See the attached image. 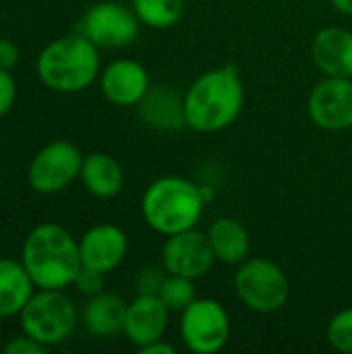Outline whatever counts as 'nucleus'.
<instances>
[{
    "label": "nucleus",
    "mask_w": 352,
    "mask_h": 354,
    "mask_svg": "<svg viewBox=\"0 0 352 354\" xmlns=\"http://www.w3.org/2000/svg\"><path fill=\"white\" fill-rule=\"evenodd\" d=\"M139 353L141 354H174L176 353V348H174L172 344L164 342V338H162V340H156V342H151V344H147V346L139 348Z\"/></svg>",
    "instance_id": "obj_29"
},
{
    "label": "nucleus",
    "mask_w": 352,
    "mask_h": 354,
    "mask_svg": "<svg viewBox=\"0 0 352 354\" xmlns=\"http://www.w3.org/2000/svg\"><path fill=\"white\" fill-rule=\"evenodd\" d=\"M168 307L158 295H139L129 303L122 334L137 348L162 340L168 330Z\"/></svg>",
    "instance_id": "obj_14"
},
{
    "label": "nucleus",
    "mask_w": 352,
    "mask_h": 354,
    "mask_svg": "<svg viewBox=\"0 0 352 354\" xmlns=\"http://www.w3.org/2000/svg\"><path fill=\"white\" fill-rule=\"evenodd\" d=\"M85 191L98 199H112L122 191L124 172L120 164L104 151H93L83 158L79 174Z\"/></svg>",
    "instance_id": "obj_18"
},
{
    "label": "nucleus",
    "mask_w": 352,
    "mask_h": 354,
    "mask_svg": "<svg viewBox=\"0 0 352 354\" xmlns=\"http://www.w3.org/2000/svg\"><path fill=\"white\" fill-rule=\"evenodd\" d=\"M35 292L23 261L0 257V319L19 315Z\"/></svg>",
    "instance_id": "obj_19"
},
{
    "label": "nucleus",
    "mask_w": 352,
    "mask_h": 354,
    "mask_svg": "<svg viewBox=\"0 0 352 354\" xmlns=\"http://www.w3.org/2000/svg\"><path fill=\"white\" fill-rule=\"evenodd\" d=\"M104 276L106 274H102V272H95V270H89V268H81V272L77 274L73 286L81 295L93 297V295L102 292V288H104Z\"/></svg>",
    "instance_id": "obj_25"
},
{
    "label": "nucleus",
    "mask_w": 352,
    "mask_h": 354,
    "mask_svg": "<svg viewBox=\"0 0 352 354\" xmlns=\"http://www.w3.org/2000/svg\"><path fill=\"white\" fill-rule=\"evenodd\" d=\"M39 81L58 93H79L100 77V48L81 33L50 41L35 60Z\"/></svg>",
    "instance_id": "obj_3"
},
{
    "label": "nucleus",
    "mask_w": 352,
    "mask_h": 354,
    "mask_svg": "<svg viewBox=\"0 0 352 354\" xmlns=\"http://www.w3.org/2000/svg\"><path fill=\"white\" fill-rule=\"evenodd\" d=\"M158 297L168 307V311H174V313H183L197 299L193 280L185 276H176V274L166 276Z\"/></svg>",
    "instance_id": "obj_22"
},
{
    "label": "nucleus",
    "mask_w": 352,
    "mask_h": 354,
    "mask_svg": "<svg viewBox=\"0 0 352 354\" xmlns=\"http://www.w3.org/2000/svg\"><path fill=\"white\" fill-rule=\"evenodd\" d=\"M137 106L141 118L158 131H176L187 124L185 95H180L174 87L168 85L149 87Z\"/></svg>",
    "instance_id": "obj_16"
},
{
    "label": "nucleus",
    "mask_w": 352,
    "mask_h": 354,
    "mask_svg": "<svg viewBox=\"0 0 352 354\" xmlns=\"http://www.w3.org/2000/svg\"><path fill=\"white\" fill-rule=\"evenodd\" d=\"M83 158L75 143L66 139L50 141L31 158L27 183L39 195H56L79 178Z\"/></svg>",
    "instance_id": "obj_7"
},
{
    "label": "nucleus",
    "mask_w": 352,
    "mask_h": 354,
    "mask_svg": "<svg viewBox=\"0 0 352 354\" xmlns=\"http://www.w3.org/2000/svg\"><path fill=\"white\" fill-rule=\"evenodd\" d=\"M21 261L35 288L64 290L81 272V253L75 236L54 222L35 226L21 249Z\"/></svg>",
    "instance_id": "obj_1"
},
{
    "label": "nucleus",
    "mask_w": 352,
    "mask_h": 354,
    "mask_svg": "<svg viewBox=\"0 0 352 354\" xmlns=\"http://www.w3.org/2000/svg\"><path fill=\"white\" fill-rule=\"evenodd\" d=\"M166 276H168V272H166L164 266L162 268L160 266H145L135 278L137 292L139 295H158L164 280H166Z\"/></svg>",
    "instance_id": "obj_24"
},
{
    "label": "nucleus",
    "mask_w": 352,
    "mask_h": 354,
    "mask_svg": "<svg viewBox=\"0 0 352 354\" xmlns=\"http://www.w3.org/2000/svg\"><path fill=\"white\" fill-rule=\"evenodd\" d=\"M139 21L151 29H168L185 15V0H133Z\"/></svg>",
    "instance_id": "obj_21"
},
{
    "label": "nucleus",
    "mask_w": 352,
    "mask_h": 354,
    "mask_svg": "<svg viewBox=\"0 0 352 354\" xmlns=\"http://www.w3.org/2000/svg\"><path fill=\"white\" fill-rule=\"evenodd\" d=\"M100 87L104 97L114 106H137L151 85L141 62L118 58L100 73Z\"/></svg>",
    "instance_id": "obj_13"
},
{
    "label": "nucleus",
    "mask_w": 352,
    "mask_h": 354,
    "mask_svg": "<svg viewBox=\"0 0 352 354\" xmlns=\"http://www.w3.org/2000/svg\"><path fill=\"white\" fill-rule=\"evenodd\" d=\"M216 261L207 234L191 228L170 234L162 247V266L168 274L185 276L191 280L203 278Z\"/></svg>",
    "instance_id": "obj_11"
},
{
    "label": "nucleus",
    "mask_w": 352,
    "mask_h": 354,
    "mask_svg": "<svg viewBox=\"0 0 352 354\" xmlns=\"http://www.w3.org/2000/svg\"><path fill=\"white\" fill-rule=\"evenodd\" d=\"M309 118L324 131L352 127V77H326L313 87L307 102Z\"/></svg>",
    "instance_id": "obj_10"
},
{
    "label": "nucleus",
    "mask_w": 352,
    "mask_h": 354,
    "mask_svg": "<svg viewBox=\"0 0 352 354\" xmlns=\"http://www.w3.org/2000/svg\"><path fill=\"white\" fill-rule=\"evenodd\" d=\"M0 351H2V338H0Z\"/></svg>",
    "instance_id": "obj_31"
},
{
    "label": "nucleus",
    "mask_w": 352,
    "mask_h": 354,
    "mask_svg": "<svg viewBox=\"0 0 352 354\" xmlns=\"http://www.w3.org/2000/svg\"><path fill=\"white\" fill-rule=\"evenodd\" d=\"M328 344L338 353L352 354V307L338 311L326 330Z\"/></svg>",
    "instance_id": "obj_23"
},
{
    "label": "nucleus",
    "mask_w": 352,
    "mask_h": 354,
    "mask_svg": "<svg viewBox=\"0 0 352 354\" xmlns=\"http://www.w3.org/2000/svg\"><path fill=\"white\" fill-rule=\"evenodd\" d=\"M245 89L234 64L212 68L197 77L185 93L187 127L197 133L228 129L241 114Z\"/></svg>",
    "instance_id": "obj_2"
},
{
    "label": "nucleus",
    "mask_w": 352,
    "mask_h": 354,
    "mask_svg": "<svg viewBox=\"0 0 352 354\" xmlns=\"http://www.w3.org/2000/svg\"><path fill=\"white\" fill-rule=\"evenodd\" d=\"M203 207L201 187L180 176L154 180L141 197L143 220L151 230L166 236L195 228L203 216Z\"/></svg>",
    "instance_id": "obj_4"
},
{
    "label": "nucleus",
    "mask_w": 352,
    "mask_h": 354,
    "mask_svg": "<svg viewBox=\"0 0 352 354\" xmlns=\"http://www.w3.org/2000/svg\"><path fill=\"white\" fill-rule=\"evenodd\" d=\"M234 290L241 303L255 313L280 311L290 297V284L284 270L266 257H249L239 266Z\"/></svg>",
    "instance_id": "obj_6"
},
{
    "label": "nucleus",
    "mask_w": 352,
    "mask_h": 354,
    "mask_svg": "<svg viewBox=\"0 0 352 354\" xmlns=\"http://www.w3.org/2000/svg\"><path fill=\"white\" fill-rule=\"evenodd\" d=\"M17 102V81L10 71L0 68V118L6 116Z\"/></svg>",
    "instance_id": "obj_26"
},
{
    "label": "nucleus",
    "mask_w": 352,
    "mask_h": 354,
    "mask_svg": "<svg viewBox=\"0 0 352 354\" xmlns=\"http://www.w3.org/2000/svg\"><path fill=\"white\" fill-rule=\"evenodd\" d=\"M330 2L336 10H340L344 15H352V0H330Z\"/></svg>",
    "instance_id": "obj_30"
},
{
    "label": "nucleus",
    "mask_w": 352,
    "mask_h": 354,
    "mask_svg": "<svg viewBox=\"0 0 352 354\" xmlns=\"http://www.w3.org/2000/svg\"><path fill=\"white\" fill-rule=\"evenodd\" d=\"M21 58V50L12 39H0V68L2 71H12Z\"/></svg>",
    "instance_id": "obj_28"
},
{
    "label": "nucleus",
    "mask_w": 352,
    "mask_h": 354,
    "mask_svg": "<svg viewBox=\"0 0 352 354\" xmlns=\"http://www.w3.org/2000/svg\"><path fill=\"white\" fill-rule=\"evenodd\" d=\"M207 239H210L212 251L218 261H222L226 266H241L245 259H249L251 236L239 220L218 218L210 226Z\"/></svg>",
    "instance_id": "obj_20"
},
{
    "label": "nucleus",
    "mask_w": 352,
    "mask_h": 354,
    "mask_svg": "<svg viewBox=\"0 0 352 354\" xmlns=\"http://www.w3.org/2000/svg\"><path fill=\"white\" fill-rule=\"evenodd\" d=\"M19 322L23 334L44 346H54L73 336L77 328V307L62 290L37 288L19 313Z\"/></svg>",
    "instance_id": "obj_5"
},
{
    "label": "nucleus",
    "mask_w": 352,
    "mask_h": 354,
    "mask_svg": "<svg viewBox=\"0 0 352 354\" xmlns=\"http://www.w3.org/2000/svg\"><path fill=\"white\" fill-rule=\"evenodd\" d=\"M230 338V317L222 303L195 299L180 317V340L195 354L222 351Z\"/></svg>",
    "instance_id": "obj_8"
},
{
    "label": "nucleus",
    "mask_w": 352,
    "mask_h": 354,
    "mask_svg": "<svg viewBox=\"0 0 352 354\" xmlns=\"http://www.w3.org/2000/svg\"><path fill=\"white\" fill-rule=\"evenodd\" d=\"M311 58L326 77H352V31L322 29L311 44Z\"/></svg>",
    "instance_id": "obj_15"
},
{
    "label": "nucleus",
    "mask_w": 352,
    "mask_h": 354,
    "mask_svg": "<svg viewBox=\"0 0 352 354\" xmlns=\"http://www.w3.org/2000/svg\"><path fill=\"white\" fill-rule=\"evenodd\" d=\"M139 17L133 8L112 0L91 4L79 21V31L98 48L116 50L131 46L139 35Z\"/></svg>",
    "instance_id": "obj_9"
},
{
    "label": "nucleus",
    "mask_w": 352,
    "mask_h": 354,
    "mask_svg": "<svg viewBox=\"0 0 352 354\" xmlns=\"http://www.w3.org/2000/svg\"><path fill=\"white\" fill-rule=\"evenodd\" d=\"M129 239L122 228L116 224H98L89 228L79 241V253L83 268L110 274L114 272L127 257Z\"/></svg>",
    "instance_id": "obj_12"
},
{
    "label": "nucleus",
    "mask_w": 352,
    "mask_h": 354,
    "mask_svg": "<svg viewBox=\"0 0 352 354\" xmlns=\"http://www.w3.org/2000/svg\"><path fill=\"white\" fill-rule=\"evenodd\" d=\"M129 305L116 292H98L89 297L83 309V326L95 338H110L124 330Z\"/></svg>",
    "instance_id": "obj_17"
},
{
    "label": "nucleus",
    "mask_w": 352,
    "mask_h": 354,
    "mask_svg": "<svg viewBox=\"0 0 352 354\" xmlns=\"http://www.w3.org/2000/svg\"><path fill=\"white\" fill-rule=\"evenodd\" d=\"M48 346H44L41 342L33 340L31 336L23 334L19 338H15L12 342H8L2 351L6 354H44Z\"/></svg>",
    "instance_id": "obj_27"
}]
</instances>
